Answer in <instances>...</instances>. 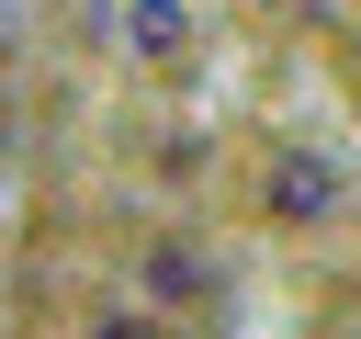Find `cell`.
Segmentation results:
<instances>
[{"label": "cell", "mask_w": 361, "mask_h": 339, "mask_svg": "<svg viewBox=\"0 0 361 339\" xmlns=\"http://www.w3.org/2000/svg\"><path fill=\"white\" fill-rule=\"evenodd\" d=\"M113 45H124L147 79H192V68L214 56V23H203V0H124V11H113Z\"/></svg>", "instance_id": "obj_1"}, {"label": "cell", "mask_w": 361, "mask_h": 339, "mask_svg": "<svg viewBox=\"0 0 361 339\" xmlns=\"http://www.w3.org/2000/svg\"><path fill=\"white\" fill-rule=\"evenodd\" d=\"M350 203V170H338V147H282L271 158V215H293V226H327Z\"/></svg>", "instance_id": "obj_2"}]
</instances>
